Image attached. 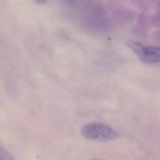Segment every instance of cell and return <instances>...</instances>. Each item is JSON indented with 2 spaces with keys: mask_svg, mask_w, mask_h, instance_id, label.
I'll return each instance as SVG.
<instances>
[{
  "mask_svg": "<svg viewBox=\"0 0 160 160\" xmlns=\"http://www.w3.org/2000/svg\"><path fill=\"white\" fill-rule=\"evenodd\" d=\"M127 44L142 62L148 64L160 62L159 47H146L132 41H128Z\"/></svg>",
  "mask_w": 160,
  "mask_h": 160,
  "instance_id": "2",
  "label": "cell"
},
{
  "mask_svg": "<svg viewBox=\"0 0 160 160\" xmlns=\"http://www.w3.org/2000/svg\"><path fill=\"white\" fill-rule=\"evenodd\" d=\"M0 160H15L13 156L7 150L0 147Z\"/></svg>",
  "mask_w": 160,
  "mask_h": 160,
  "instance_id": "3",
  "label": "cell"
},
{
  "mask_svg": "<svg viewBox=\"0 0 160 160\" xmlns=\"http://www.w3.org/2000/svg\"><path fill=\"white\" fill-rule=\"evenodd\" d=\"M35 1L39 3H44L47 2V0H35Z\"/></svg>",
  "mask_w": 160,
  "mask_h": 160,
  "instance_id": "5",
  "label": "cell"
},
{
  "mask_svg": "<svg viewBox=\"0 0 160 160\" xmlns=\"http://www.w3.org/2000/svg\"><path fill=\"white\" fill-rule=\"evenodd\" d=\"M81 133L86 139L98 142H110L118 138V134L113 129L100 123L86 125L82 128Z\"/></svg>",
  "mask_w": 160,
  "mask_h": 160,
  "instance_id": "1",
  "label": "cell"
},
{
  "mask_svg": "<svg viewBox=\"0 0 160 160\" xmlns=\"http://www.w3.org/2000/svg\"><path fill=\"white\" fill-rule=\"evenodd\" d=\"M65 3L68 5H72L74 3V0H62Z\"/></svg>",
  "mask_w": 160,
  "mask_h": 160,
  "instance_id": "4",
  "label": "cell"
},
{
  "mask_svg": "<svg viewBox=\"0 0 160 160\" xmlns=\"http://www.w3.org/2000/svg\"><path fill=\"white\" fill-rule=\"evenodd\" d=\"M159 6H160V3H159Z\"/></svg>",
  "mask_w": 160,
  "mask_h": 160,
  "instance_id": "6",
  "label": "cell"
}]
</instances>
